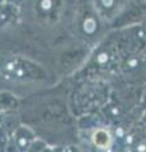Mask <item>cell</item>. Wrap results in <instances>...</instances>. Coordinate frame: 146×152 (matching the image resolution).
<instances>
[{"instance_id": "obj_1", "label": "cell", "mask_w": 146, "mask_h": 152, "mask_svg": "<svg viewBox=\"0 0 146 152\" xmlns=\"http://www.w3.org/2000/svg\"><path fill=\"white\" fill-rule=\"evenodd\" d=\"M93 140H94V143H95L98 147L101 148H107L108 146L111 145V136L109 133L106 132V131H97L93 136Z\"/></svg>"}]
</instances>
